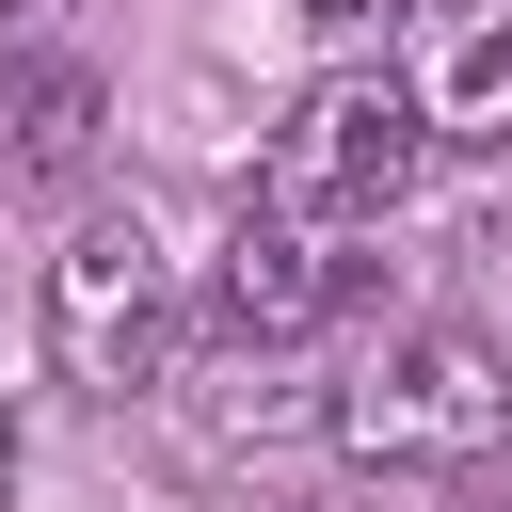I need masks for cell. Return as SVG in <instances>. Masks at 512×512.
Wrapping results in <instances>:
<instances>
[{
  "instance_id": "1",
  "label": "cell",
  "mask_w": 512,
  "mask_h": 512,
  "mask_svg": "<svg viewBox=\"0 0 512 512\" xmlns=\"http://www.w3.org/2000/svg\"><path fill=\"white\" fill-rule=\"evenodd\" d=\"M416 160H432L416 96H400L384 64H336V80L288 96V128H272V160H256V208L336 240V224H384V208L416 192Z\"/></svg>"
},
{
  "instance_id": "2",
  "label": "cell",
  "mask_w": 512,
  "mask_h": 512,
  "mask_svg": "<svg viewBox=\"0 0 512 512\" xmlns=\"http://www.w3.org/2000/svg\"><path fill=\"white\" fill-rule=\"evenodd\" d=\"M320 432H336L352 464H384V480H432V464H480V448L512 432V368H496V336L416 320V336H384L368 384L320 400Z\"/></svg>"
},
{
  "instance_id": "3",
  "label": "cell",
  "mask_w": 512,
  "mask_h": 512,
  "mask_svg": "<svg viewBox=\"0 0 512 512\" xmlns=\"http://www.w3.org/2000/svg\"><path fill=\"white\" fill-rule=\"evenodd\" d=\"M48 368H64L80 400H144V384L176 368V272H160V240H144L128 208H96V224L48 256Z\"/></svg>"
},
{
  "instance_id": "4",
  "label": "cell",
  "mask_w": 512,
  "mask_h": 512,
  "mask_svg": "<svg viewBox=\"0 0 512 512\" xmlns=\"http://www.w3.org/2000/svg\"><path fill=\"white\" fill-rule=\"evenodd\" d=\"M432 144H512V0H400V64Z\"/></svg>"
},
{
  "instance_id": "5",
  "label": "cell",
  "mask_w": 512,
  "mask_h": 512,
  "mask_svg": "<svg viewBox=\"0 0 512 512\" xmlns=\"http://www.w3.org/2000/svg\"><path fill=\"white\" fill-rule=\"evenodd\" d=\"M208 304H224V336H240V352H288V336H320V320L352 304V272H336V240H320V224L240 208V240L208 256Z\"/></svg>"
},
{
  "instance_id": "6",
  "label": "cell",
  "mask_w": 512,
  "mask_h": 512,
  "mask_svg": "<svg viewBox=\"0 0 512 512\" xmlns=\"http://www.w3.org/2000/svg\"><path fill=\"white\" fill-rule=\"evenodd\" d=\"M96 128H112L96 64H64V48L0 64V176H16V192H64V176H96Z\"/></svg>"
},
{
  "instance_id": "7",
  "label": "cell",
  "mask_w": 512,
  "mask_h": 512,
  "mask_svg": "<svg viewBox=\"0 0 512 512\" xmlns=\"http://www.w3.org/2000/svg\"><path fill=\"white\" fill-rule=\"evenodd\" d=\"M304 16H320V32H368V16H384V0H304Z\"/></svg>"
},
{
  "instance_id": "8",
  "label": "cell",
  "mask_w": 512,
  "mask_h": 512,
  "mask_svg": "<svg viewBox=\"0 0 512 512\" xmlns=\"http://www.w3.org/2000/svg\"><path fill=\"white\" fill-rule=\"evenodd\" d=\"M16 32H32V0H0V64H16Z\"/></svg>"
},
{
  "instance_id": "9",
  "label": "cell",
  "mask_w": 512,
  "mask_h": 512,
  "mask_svg": "<svg viewBox=\"0 0 512 512\" xmlns=\"http://www.w3.org/2000/svg\"><path fill=\"white\" fill-rule=\"evenodd\" d=\"M0 496H16V400H0Z\"/></svg>"
},
{
  "instance_id": "10",
  "label": "cell",
  "mask_w": 512,
  "mask_h": 512,
  "mask_svg": "<svg viewBox=\"0 0 512 512\" xmlns=\"http://www.w3.org/2000/svg\"><path fill=\"white\" fill-rule=\"evenodd\" d=\"M304 512H352V496H304Z\"/></svg>"
}]
</instances>
